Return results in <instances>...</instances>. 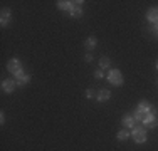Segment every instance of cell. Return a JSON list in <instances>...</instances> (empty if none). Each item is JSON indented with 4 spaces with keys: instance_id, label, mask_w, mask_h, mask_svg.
<instances>
[{
    "instance_id": "cell-1",
    "label": "cell",
    "mask_w": 158,
    "mask_h": 151,
    "mask_svg": "<svg viewBox=\"0 0 158 151\" xmlns=\"http://www.w3.org/2000/svg\"><path fill=\"white\" fill-rule=\"evenodd\" d=\"M108 81H110L111 84H114V86H121L123 84V76H121V72H119L118 69L110 71V74H108Z\"/></svg>"
},
{
    "instance_id": "cell-2",
    "label": "cell",
    "mask_w": 158,
    "mask_h": 151,
    "mask_svg": "<svg viewBox=\"0 0 158 151\" xmlns=\"http://www.w3.org/2000/svg\"><path fill=\"white\" fill-rule=\"evenodd\" d=\"M133 138L136 143H145L146 141V133H145V128H135L133 129Z\"/></svg>"
},
{
    "instance_id": "cell-3",
    "label": "cell",
    "mask_w": 158,
    "mask_h": 151,
    "mask_svg": "<svg viewBox=\"0 0 158 151\" xmlns=\"http://www.w3.org/2000/svg\"><path fill=\"white\" fill-rule=\"evenodd\" d=\"M143 124H145L146 128H155L156 124H158V119H156L155 112H150V114H146V118H145V121H143Z\"/></svg>"
},
{
    "instance_id": "cell-4",
    "label": "cell",
    "mask_w": 158,
    "mask_h": 151,
    "mask_svg": "<svg viewBox=\"0 0 158 151\" xmlns=\"http://www.w3.org/2000/svg\"><path fill=\"white\" fill-rule=\"evenodd\" d=\"M136 111L145 112V114H150V112H155V108H153L150 103H146V101H141V103L138 104V109H136Z\"/></svg>"
},
{
    "instance_id": "cell-5",
    "label": "cell",
    "mask_w": 158,
    "mask_h": 151,
    "mask_svg": "<svg viewBox=\"0 0 158 151\" xmlns=\"http://www.w3.org/2000/svg\"><path fill=\"white\" fill-rule=\"evenodd\" d=\"M7 67H9V71L12 74H17V72H20V71H22V64H20V60H17V59H12Z\"/></svg>"
},
{
    "instance_id": "cell-6",
    "label": "cell",
    "mask_w": 158,
    "mask_h": 151,
    "mask_svg": "<svg viewBox=\"0 0 158 151\" xmlns=\"http://www.w3.org/2000/svg\"><path fill=\"white\" fill-rule=\"evenodd\" d=\"M15 77H17V86H25L29 81H31V76H29V74H25L24 71L17 72V74H15Z\"/></svg>"
},
{
    "instance_id": "cell-7",
    "label": "cell",
    "mask_w": 158,
    "mask_h": 151,
    "mask_svg": "<svg viewBox=\"0 0 158 151\" xmlns=\"http://www.w3.org/2000/svg\"><path fill=\"white\" fill-rule=\"evenodd\" d=\"M15 86H17V81H12V79H7V81L2 82L3 92H12V91L15 89Z\"/></svg>"
},
{
    "instance_id": "cell-8",
    "label": "cell",
    "mask_w": 158,
    "mask_h": 151,
    "mask_svg": "<svg viewBox=\"0 0 158 151\" xmlns=\"http://www.w3.org/2000/svg\"><path fill=\"white\" fill-rule=\"evenodd\" d=\"M135 123H136V121H135V118H131V116H125V118H123V124H125V128L126 129H135Z\"/></svg>"
},
{
    "instance_id": "cell-9",
    "label": "cell",
    "mask_w": 158,
    "mask_h": 151,
    "mask_svg": "<svg viewBox=\"0 0 158 151\" xmlns=\"http://www.w3.org/2000/svg\"><path fill=\"white\" fill-rule=\"evenodd\" d=\"M110 96H111V94H110V91H108V89H103V91H99V94H98V97H96V99L99 101V103H104V101H108V99H110Z\"/></svg>"
},
{
    "instance_id": "cell-10",
    "label": "cell",
    "mask_w": 158,
    "mask_h": 151,
    "mask_svg": "<svg viewBox=\"0 0 158 151\" xmlns=\"http://www.w3.org/2000/svg\"><path fill=\"white\" fill-rule=\"evenodd\" d=\"M10 20V10L9 9H3L2 10V27H5Z\"/></svg>"
},
{
    "instance_id": "cell-11",
    "label": "cell",
    "mask_w": 158,
    "mask_h": 151,
    "mask_svg": "<svg viewBox=\"0 0 158 151\" xmlns=\"http://www.w3.org/2000/svg\"><path fill=\"white\" fill-rule=\"evenodd\" d=\"M148 20L153 24H158V9H152L148 12Z\"/></svg>"
},
{
    "instance_id": "cell-12",
    "label": "cell",
    "mask_w": 158,
    "mask_h": 151,
    "mask_svg": "<svg viewBox=\"0 0 158 151\" xmlns=\"http://www.w3.org/2000/svg\"><path fill=\"white\" fill-rule=\"evenodd\" d=\"M135 121H136V123H143V121H145V118H146V114L145 112H140V111H135Z\"/></svg>"
},
{
    "instance_id": "cell-13",
    "label": "cell",
    "mask_w": 158,
    "mask_h": 151,
    "mask_svg": "<svg viewBox=\"0 0 158 151\" xmlns=\"http://www.w3.org/2000/svg\"><path fill=\"white\" fill-rule=\"evenodd\" d=\"M130 138V131L128 129H123V131H119L118 133V139L119 141H125V139H128Z\"/></svg>"
},
{
    "instance_id": "cell-14",
    "label": "cell",
    "mask_w": 158,
    "mask_h": 151,
    "mask_svg": "<svg viewBox=\"0 0 158 151\" xmlns=\"http://www.w3.org/2000/svg\"><path fill=\"white\" fill-rule=\"evenodd\" d=\"M57 7L61 10H71V2H62L61 0V2H57Z\"/></svg>"
},
{
    "instance_id": "cell-15",
    "label": "cell",
    "mask_w": 158,
    "mask_h": 151,
    "mask_svg": "<svg viewBox=\"0 0 158 151\" xmlns=\"http://www.w3.org/2000/svg\"><path fill=\"white\" fill-rule=\"evenodd\" d=\"M86 47H88V49H94L96 47V39H94V37L86 39Z\"/></svg>"
},
{
    "instance_id": "cell-16",
    "label": "cell",
    "mask_w": 158,
    "mask_h": 151,
    "mask_svg": "<svg viewBox=\"0 0 158 151\" xmlns=\"http://www.w3.org/2000/svg\"><path fill=\"white\" fill-rule=\"evenodd\" d=\"M110 64H111V60L108 59V57H101V60H99V66L103 67V69H108V67H110Z\"/></svg>"
},
{
    "instance_id": "cell-17",
    "label": "cell",
    "mask_w": 158,
    "mask_h": 151,
    "mask_svg": "<svg viewBox=\"0 0 158 151\" xmlns=\"http://www.w3.org/2000/svg\"><path fill=\"white\" fill-rule=\"evenodd\" d=\"M81 14H82L81 7H74V9H71V15H73V17H79Z\"/></svg>"
},
{
    "instance_id": "cell-18",
    "label": "cell",
    "mask_w": 158,
    "mask_h": 151,
    "mask_svg": "<svg viewBox=\"0 0 158 151\" xmlns=\"http://www.w3.org/2000/svg\"><path fill=\"white\" fill-rule=\"evenodd\" d=\"M103 76H104L103 71H96V72H94V77L96 79H103Z\"/></svg>"
},
{
    "instance_id": "cell-19",
    "label": "cell",
    "mask_w": 158,
    "mask_h": 151,
    "mask_svg": "<svg viewBox=\"0 0 158 151\" xmlns=\"http://www.w3.org/2000/svg\"><path fill=\"white\" fill-rule=\"evenodd\" d=\"M86 96H88L89 99H91V97H94V92H93V89H88V91H86Z\"/></svg>"
},
{
    "instance_id": "cell-20",
    "label": "cell",
    "mask_w": 158,
    "mask_h": 151,
    "mask_svg": "<svg viewBox=\"0 0 158 151\" xmlns=\"http://www.w3.org/2000/svg\"><path fill=\"white\" fill-rule=\"evenodd\" d=\"M84 60H86V62H91V60H93V55H91V54H86V55H84Z\"/></svg>"
},
{
    "instance_id": "cell-21",
    "label": "cell",
    "mask_w": 158,
    "mask_h": 151,
    "mask_svg": "<svg viewBox=\"0 0 158 151\" xmlns=\"http://www.w3.org/2000/svg\"><path fill=\"white\" fill-rule=\"evenodd\" d=\"M153 30H155V34L158 35V24H155V27H153Z\"/></svg>"
},
{
    "instance_id": "cell-22",
    "label": "cell",
    "mask_w": 158,
    "mask_h": 151,
    "mask_svg": "<svg viewBox=\"0 0 158 151\" xmlns=\"http://www.w3.org/2000/svg\"><path fill=\"white\" fill-rule=\"evenodd\" d=\"M156 69H158V62H156Z\"/></svg>"
}]
</instances>
